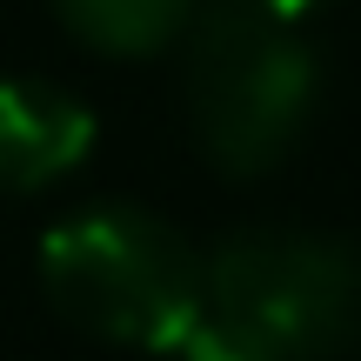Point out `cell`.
<instances>
[{"mask_svg":"<svg viewBox=\"0 0 361 361\" xmlns=\"http://www.w3.org/2000/svg\"><path fill=\"white\" fill-rule=\"evenodd\" d=\"M47 301L74 328L128 348H180L207 301V261L141 207H94L40 241Z\"/></svg>","mask_w":361,"mask_h":361,"instance_id":"6da1fadb","label":"cell"},{"mask_svg":"<svg viewBox=\"0 0 361 361\" xmlns=\"http://www.w3.org/2000/svg\"><path fill=\"white\" fill-rule=\"evenodd\" d=\"M201 322L261 361H335L361 348V255L322 234H234L207 261Z\"/></svg>","mask_w":361,"mask_h":361,"instance_id":"7a4b0ae2","label":"cell"},{"mask_svg":"<svg viewBox=\"0 0 361 361\" xmlns=\"http://www.w3.org/2000/svg\"><path fill=\"white\" fill-rule=\"evenodd\" d=\"M314 107V54L255 0H214L188 34V121L207 161L261 174L295 147Z\"/></svg>","mask_w":361,"mask_h":361,"instance_id":"3957f363","label":"cell"},{"mask_svg":"<svg viewBox=\"0 0 361 361\" xmlns=\"http://www.w3.org/2000/svg\"><path fill=\"white\" fill-rule=\"evenodd\" d=\"M94 147V114L61 87L0 80V188L27 194L80 168Z\"/></svg>","mask_w":361,"mask_h":361,"instance_id":"277c9868","label":"cell"},{"mask_svg":"<svg viewBox=\"0 0 361 361\" xmlns=\"http://www.w3.org/2000/svg\"><path fill=\"white\" fill-rule=\"evenodd\" d=\"M61 20L101 54H154L180 34L194 0H54Z\"/></svg>","mask_w":361,"mask_h":361,"instance_id":"5b68a950","label":"cell"},{"mask_svg":"<svg viewBox=\"0 0 361 361\" xmlns=\"http://www.w3.org/2000/svg\"><path fill=\"white\" fill-rule=\"evenodd\" d=\"M174 355H180V361H261V355H247L234 335H221L214 322H194V328H188V341H180Z\"/></svg>","mask_w":361,"mask_h":361,"instance_id":"8992f818","label":"cell"},{"mask_svg":"<svg viewBox=\"0 0 361 361\" xmlns=\"http://www.w3.org/2000/svg\"><path fill=\"white\" fill-rule=\"evenodd\" d=\"M255 7H268V13H274L281 27H295V20H308V13L322 7V0H255Z\"/></svg>","mask_w":361,"mask_h":361,"instance_id":"52a82bcc","label":"cell"}]
</instances>
